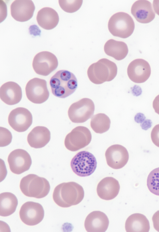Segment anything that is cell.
<instances>
[{
    "instance_id": "6da1fadb",
    "label": "cell",
    "mask_w": 159,
    "mask_h": 232,
    "mask_svg": "<svg viewBox=\"0 0 159 232\" xmlns=\"http://www.w3.org/2000/svg\"><path fill=\"white\" fill-rule=\"evenodd\" d=\"M84 196L83 187L74 182L58 184L55 188L52 195L55 203L62 207H68L78 204Z\"/></svg>"
},
{
    "instance_id": "7a4b0ae2",
    "label": "cell",
    "mask_w": 159,
    "mask_h": 232,
    "mask_svg": "<svg viewBox=\"0 0 159 232\" xmlns=\"http://www.w3.org/2000/svg\"><path fill=\"white\" fill-rule=\"evenodd\" d=\"M49 83L52 93L61 98L71 95L75 91L78 86L75 75L66 70L57 71L51 78Z\"/></svg>"
},
{
    "instance_id": "3957f363",
    "label": "cell",
    "mask_w": 159,
    "mask_h": 232,
    "mask_svg": "<svg viewBox=\"0 0 159 232\" xmlns=\"http://www.w3.org/2000/svg\"><path fill=\"white\" fill-rule=\"evenodd\" d=\"M117 72V66L114 62L107 59L102 58L89 66L87 75L91 82L98 84L112 80Z\"/></svg>"
},
{
    "instance_id": "277c9868",
    "label": "cell",
    "mask_w": 159,
    "mask_h": 232,
    "mask_svg": "<svg viewBox=\"0 0 159 232\" xmlns=\"http://www.w3.org/2000/svg\"><path fill=\"white\" fill-rule=\"evenodd\" d=\"M20 187L25 196L37 198L44 197L48 193L50 185L45 178L34 174H30L21 180Z\"/></svg>"
},
{
    "instance_id": "5b68a950",
    "label": "cell",
    "mask_w": 159,
    "mask_h": 232,
    "mask_svg": "<svg viewBox=\"0 0 159 232\" xmlns=\"http://www.w3.org/2000/svg\"><path fill=\"white\" fill-rule=\"evenodd\" d=\"M108 26L109 31L113 35L125 39L132 34L135 25L133 20L129 14L120 12L111 17Z\"/></svg>"
},
{
    "instance_id": "8992f818",
    "label": "cell",
    "mask_w": 159,
    "mask_h": 232,
    "mask_svg": "<svg viewBox=\"0 0 159 232\" xmlns=\"http://www.w3.org/2000/svg\"><path fill=\"white\" fill-rule=\"evenodd\" d=\"M70 166L73 172L80 177L89 176L95 171L97 161L94 156L87 151H80L72 158Z\"/></svg>"
},
{
    "instance_id": "52a82bcc",
    "label": "cell",
    "mask_w": 159,
    "mask_h": 232,
    "mask_svg": "<svg viewBox=\"0 0 159 232\" xmlns=\"http://www.w3.org/2000/svg\"><path fill=\"white\" fill-rule=\"evenodd\" d=\"M94 110L95 106L93 101L89 98H84L70 105L68 111V116L72 122L82 123L92 116Z\"/></svg>"
},
{
    "instance_id": "ba28073f",
    "label": "cell",
    "mask_w": 159,
    "mask_h": 232,
    "mask_svg": "<svg viewBox=\"0 0 159 232\" xmlns=\"http://www.w3.org/2000/svg\"><path fill=\"white\" fill-rule=\"evenodd\" d=\"M91 139V133L87 128L78 126L66 135L64 140V144L68 150L76 151L88 145Z\"/></svg>"
},
{
    "instance_id": "9c48e42d",
    "label": "cell",
    "mask_w": 159,
    "mask_h": 232,
    "mask_svg": "<svg viewBox=\"0 0 159 232\" xmlns=\"http://www.w3.org/2000/svg\"><path fill=\"white\" fill-rule=\"evenodd\" d=\"M28 99L36 104H41L48 98L49 93L46 81L37 78H34L27 83L25 88Z\"/></svg>"
},
{
    "instance_id": "30bf717a",
    "label": "cell",
    "mask_w": 159,
    "mask_h": 232,
    "mask_svg": "<svg viewBox=\"0 0 159 232\" xmlns=\"http://www.w3.org/2000/svg\"><path fill=\"white\" fill-rule=\"evenodd\" d=\"M58 65V60L56 56L48 51H43L36 54L32 63L35 72L38 75L45 76L55 70Z\"/></svg>"
},
{
    "instance_id": "8fae6325",
    "label": "cell",
    "mask_w": 159,
    "mask_h": 232,
    "mask_svg": "<svg viewBox=\"0 0 159 232\" xmlns=\"http://www.w3.org/2000/svg\"><path fill=\"white\" fill-rule=\"evenodd\" d=\"M19 216L24 224L28 225H34L42 221L44 216V211L39 203L28 201L21 206Z\"/></svg>"
},
{
    "instance_id": "7c38bea8",
    "label": "cell",
    "mask_w": 159,
    "mask_h": 232,
    "mask_svg": "<svg viewBox=\"0 0 159 232\" xmlns=\"http://www.w3.org/2000/svg\"><path fill=\"white\" fill-rule=\"evenodd\" d=\"M7 161L11 171L18 175L29 170L32 164L29 153L21 149L12 151L8 156Z\"/></svg>"
},
{
    "instance_id": "4fadbf2b",
    "label": "cell",
    "mask_w": 159,
    "mask_h": 232,
    "mask_svg": "<svg viewBox=\"0 0 159 232\" xmlns=\"http://www.w3.org/2000/svg\"><path fill=\"white\" fill-rule=\"evenodd\" d=\"M8 122L15 131L23 132L26 131L32 123L31 113L27 109L22 107L12 110L8 117Z\"/></svg>"
},
{
    "instance_id": "5bb4252c",
    "label": "cell",
    "mask_w": 159,
    "mask_h": 232,
    "mask_svg": "<svg viewBox=\"0 0 159 232\" xmlns=\"http://www.w3.org/2000/svg\"><path fill=\"white\" fill-rule=\"evenodd\" d=\"M127 73L129 79L137 83L144 82L149 78L151 69L149 63L142 59H137L129 65Z\"/></svg>"
},
{
    "instance_id": "9a60e30c",
    "label": "cell",
    "mask_w": 159,
    "mask_h": 232,
    "mask_svg": "<svg viewBox=\"0 0 159 232\" xmlns=\"http://www.w3.org/2000/svg\"><path fill=\"white\" fill-rule=\"evenodd\" d=\"M105 156L108 165L115 169L123 167L127 164L129 158L127 149L119 144H114L109 147L105 152Z\"/></svg>"
},
{
    "instance_id": "2e32d148",
    "label": "cell",
    "mask_w": 159,
    "mask_h": 232,
    "mask_svg": "<svg viewBox=\"0 0 159 232\" xmlns=\"http://www.w3.org/2000/svg\"><path fill=\"white\" fill-rule=\"evenodd\" d=\"M11 13L16 20L25 22L33 16L35 9L33 1L30 0H16L11 3Z\"/></svg>"
},
{
    "instance_id": "e0dca14e",
    "label": "cell",
    "mask_w": 159,
    "mask_h": 232,
    "mask_svg": "<svg viewBox=\"0 0 159 232\" xmlns=\"http://www.w3.org/2000/svg\"><path fill=\"white\" fill-rule=\"evenodd\" d=\"M131 13L138 22L148 23L154 18L155 14L151 3L146 0H138L132 6Z\"/></svg>"
},
{
    "instance_id": "ac0fdd59",
    "label": "cell",
    "mask_w": 159,
    "mask_h": 232,
    "mask_svg": "<svg viewBox=\"0 0 159 232\" xmlns=\"http://www.w3.org/2000/svg\"><path fill=\"white\" fill-rule=\"evenodd\" d=\"M109 221L107 216L100 211H94L86 217L85 228L88 232H104L107 230Z\"/></svg>"
},
{
    "instance_id": "d6986e66",
    "label": "cell",
    "mask_w": 159,
    "mask_h": 232,
    "mask_svg": "<svg viewBox=\"0 0 159 232\" xmlns=\"http://www.w3.org/2000/svg\"><path fill=\"white\" fill-rule=\"evenodd\" d=\"M120 185L117 180L112 177H107L98 183L97 192L101 199L109 200L115 198L118 194Z\"/></svg>"
},
{
    "instance_id": "ffe728a7",
    "label": "cell",
    "mask_w": 159,
    "mask_h": 232,
    "mask_svg": "<svg viewBox=\"0 0 159 232\" xmlns=\"http://www.w3.org/2000/svg\"><path fill=\"white\" fill-rule=\"evenodd\" d=\"M22 97L21 89L19 84L15 82H7L0 87V98L7 105H13L18 103L21 100Z\"/></svg>"
},
{
    "instance_id": "44dd1931",
    "label": "cell",
    "mask_w": 159,
    "mask_h": 232,
    "mask_svg": "<svg viewBox=\"0 0 159 232\" xmlns=\"http://www.w3.org/2000/svg\"><path fill=\"white\" fill-rule=\"evenodd\" d=\"M51 134L46 127L37 126L34 128L28 134L27 140L30 147L35 148L45 146L49 141Z\"/></svg>"
},
{
    "instance_id": "7402d4cb",
    "label": "cell",
    "mask_w": 159,
    "mask_h": 232,
    "mask_svg": "<svg viewBox=\"0 0 159 232\" xmlns=\"http://www.w3.org/2000/svg\"><path fill=\"white\" fill-rule=\"evenodd\" d=\"M36 20L39 25L43 28L50 30L55 27L59 21L58 13L49 7L42 8L38 12Z\"/></svg>"
},
{
    "instance_id": "603a6c76",
    "label": "cell",
    "mask_w": 159,
    "mask_h": 232,
    "mask_svg": "<svg viewBox=\"0 0 159 232\" xmlns=\"http://www.w3.org/2000/svg\"><path fill=\"white\" fill-rule=\"evenodd\" d=\"M125 227L127 232H148L149 222L144 215L136 213L130 215L127 219Z\"/></svg>"
},
{
    "instance_id": "cb8c5ba5",
    "label": "cell",
    "mask_w": 159,
    "mask_h": 232,
    "mask_svg": "<svg viewBox=\"0 0 159 232\" xmlns=\"http://www.w3.org/2000/svg\"><path fill=\"white\" fill-rule=\"evenodd\" d=\"M104 51L107 55L118 61L124 59L128 52L127 46L125 42L112 39L105 43Z\"/></svg>"
},
{
    "instance_id": "d4e9b609",
    "label": "cell",
    "mask_w": 159,
    "mask_h": 232,
    "mask_svg": "<svg viewBox=\"0 0 159 232\" xmlns=\"http://www.w3.org/2000/svg\"><path fill=\"white\" fill-rule=\"evenodd\" d=\"M0 215L7 216L15 211L18 200L15 195L10 192H4L0 194Z\"/></svg>"
},
{
    "instance_id": "484cf974",
    "label": "cell",
    "mask_w": 159,
    "mask_h": 232,
    "mask_svg": "<svg viewBox=\"0 0 159 232\" xmlns=\"http://www.w3.org/2000/svg\"><path fill=\"white\" fill-rule=\"evenodd\" d=\"M111 124L109 117L105 114L99 113L93 116L90 121V126L96 133L102 134L108 130Z\"/></svg>"
},
{
    "instance_id": "4316f807",
    "label": "cell",
    "mask_w": 159,
    "mask_h": 232,
    "mask_svg": "<svg viewBox=\"0 0 159 232\" xmlns=\"http://www.w3.org/2000/svg\"><path fill=\"white\" fill-rule=\"evenodd\" d=\"M147 185L150 192L159 196V167L150 173L147 178Z\"/></svg>"
},
{
    "instance_id": "83f0119b",
    "label": "cell",
    "mask_w": 159,
    "mask_h": 232,
    "mask_svg": "<svg viewBox=\"0 0 159 232\" xmlns=\"http://www.w3.org/2000/svg\"><path fill=\"white\" fill-rule=\"evenodd\" d=\"M59 5L64 11L68 13H73L77 11L81 7L83 0H66L58 1Z\"/></svg>"
},
{
    "instance_id": "f1b7e54d",
    "label": "cell",
    "mask_w": 159,
    "mask_h": 232,
    "mask_svg": "<svg viewBox=\"0 0 159 232\" xmlns=\"http://www.w3.org/2000/svg\"><path fill=\"white\" fill-rule=\"evenodd\" d=\"M0 147H4L9 144L11 142L12 136L11 132L7 129L0 127Z\"/></svg>"
},
{
    "instance_id": "f546056e",
    "label": "cell",
    "mask_w": 159,
    "mask_h": 232,
    "mask_svg": "<svg viewBox=\"0 0 159 232\" xmlns=\"http://www.w3.org/2000/svg\"><path fill=\"white\" fill-rule=\"evenodd\" d=\"M151 137L153 143L159 147V124L155 125L153 128L151 132Z\"/></svg>"
},
{
    "instance_id": "4dcf8cb0",
    "label": "cell",
    "mask_w": 159,
    "mask_h": 232,
    "mask_svg": "<svg viewBox=\"0 0 159 232\" xmlns=\"http://www.w3.org/2000/svg\"><path fill=\"white\" fill-rule=\"evenodd\" d=\"M152 221L154 229L159 232V211L156 212L153 215Z\"/></svg>"
},
{
    "instance_id": "1f68e13d",
    "label": "cell",
    "mask_w": 159,
    "mask_h": 232,
    "mask_svg": "<svg viewBox=\"0 0 159 232\" xmlns=\"http://www.w3.org/2000/svg\"><path fill=\"white\" fill-rule=\"evenodd\" d=\"M152 106L155 112L159 115V94L154 99L153 102Z\"/></svg>"
},
{
    "instance_id": "d6a6232c",
    "label": "cell",
    "mask_w": 159,
    "mask_h": 232,
    "mask_svg": "<svg viewBox=\"0 0 159 232\" xmlns=\"http://www.w3.org/2000/svg\"><path fill=\"white\" fill-rule=\"evenodd\" d=\"M152 125V122L150 120L147 119L145 120L142 123L140 126L142 128L145 130H147L151 127Z\"/></svg>"
},
{
    "instance_id": "836d02e7",
    "label": "cell",
    "mask_w": 159,
    "mask_h": 232,
    "mask_svg": "<svg viewBox=\"0 0 159 232\" xmlns=\"http://www.w3.org/2000/svg\"><path fill=\"white\" fill-rule=\"evenodd\" d=\"M146 119L144 115L142 113H137L134 117L135 121L137 123H142Z\"/></svg>"
},
{
    "instance_id": "e575fe53",
    "label": "cell",
    "mask_w": 159,
    "mask_h": 232,
    "mask_svg": "<svg viewBox=\"0 0 159 232\" xmlns=\"http://www.w3.org/2000/svg\"><path fill=\"white\" fill-rule=\"evenodd\" d=\"M153 6L155 11L159 16V0H153Z\"/></svg>"
}]
</instances>
